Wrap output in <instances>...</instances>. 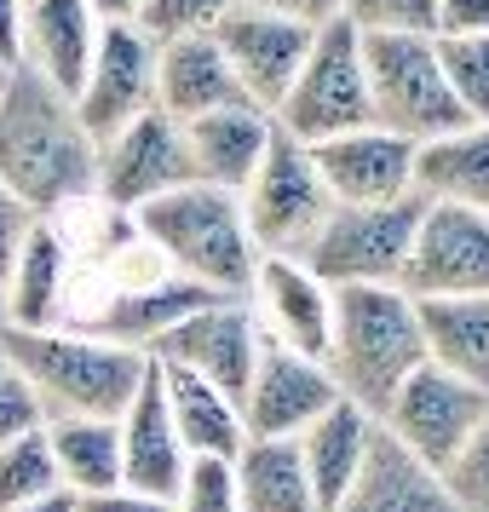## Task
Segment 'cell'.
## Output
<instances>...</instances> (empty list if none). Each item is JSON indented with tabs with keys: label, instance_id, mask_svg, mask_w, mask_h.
<instances>
[{
	"label": "cell",
	"instance_id": "21",
	"mask_svg": "<svg viewBox=\"0 0 489 512\" xmlns=\"http://www.w3.org/2000/svg\"><path fill=\"white\" fill-rule=\"evenodd\" d=\"M328 512H455L443 495V478L426 461H415L403 443L374 420L369 455L357 466L351 489Z\"/></svg>",
	"mask_w": 489,
	"mask_h": 512
},
{
	"label": "cell",
	"instance_id": "26",
	"mask_svg": "<svg viewBox=\"0 0 489 512\" xmlns=\"http://www.w3.org/2000/svg\"><path fill=\"white\" fill-rule=\"evenodd\" d=\"M156 380H162L167 415H173V432L185 443V455H219L231 461L236 449L248 443V426H242V403L231 392H219L213 380L190 369H173V363H156Z\"/></svg>",
	"mask_w": 489,
	"mask_h": 512
},
{
	"label": "cell",
	"instance_id": "39",
	"mask_svg": "<svg viewBox=\"0 0 489 512\" xmlns=\"http://www.w3.org/2000/svg\"><path fill=\"white\" fill-rule=\"evenodd\" d=\"M29 225H35V213L12 196V190L0 185V277H6V265L18 259V248H24V236H29Z\"/></svg>",
	"mask_w": 489,
	"mask_h": 512
},
{
	"label": "cell",
	"instance_id": "25",
	"mask_svg": "<svg viewBox=\"0 0 489 512\" xmlns=\"http://www.w3.org/2000/svg\"><path fill=\"white\" fill-rule=\"evenodd\" d=\"M415 196L489 213V121H461L438 139L415 144Z\"/></svg>",
	"mask_w": 489,
	"mask_h": 512
},
{
	"label": "cell",
	"instance_id": "30",
	"mask_svg": "<svg viewBox=\"0 0 489 512\" xmlns=\"http://www.w3.org/2000/svg\"><path fill=\"white\" fill-rule=\"evenodd\" d=\"M47 449H52V466H58V484L70 489L75 501L121 484V432H116V420L58 415V420H47Z\"/></svg>",
	"mask_w": 489,
	"mask_h": 512
},
{
	"label": "cell",
	"instance_id": "5",
	"mask_svg": "<svg viewBox=\"0 0 489 512\" xmlns=\"http://www.w3.org/2000/svg\"><path fill=\"white\" fill-rule=\"evenodd\" d=\"M277 133L300 144L340 139L351 127H369V81H363V35L346 18H328L311 35L300 75L288 81L282 104L271 110Z\"/></svg>",
	"mask_w": 489,
	"mask_h": 512
},
{
	"label": "cell",
	"instance_id": "16",
	"mask_svg": "<svg viewBox=\"0 0 489 512\" xmlns=\"http://www.w3.org/2000/svg\"><path fill=\"white\" fill-rule=\"evenodd\" d=\"M248 305L271 346L305 351L323 363L328 328H334V288L317 271H305L300 259H259L254 282H248Z\"/></svg>",
	"mask_w": 489,
	"mask_h": 512
},
{
	"label": "cell",
	"instance_id": "6",
	"mask_svg": "<svg viewBox=\"0 0 489 512\" xmlns=\"http://www.w3.org/2000/svg\"><path fill=\"white\" fill-rule=\"evenodd\" d=\"M363 81L369 121L409 144H426L466 121L438 70L432 35H363Z\"/></svg>",
	"mask_w": 489,
	"mask_h": 512
},
{
	"label": "cell",
	"instance_id": "3",
	"mask_svg": "<svg viewBox=\"0 0 489 512\" xmlns=\"http://www.w3.org/2000/svg\"><path fill=\"white\" fill-rule=\"evenodd\" d=\"M0 346L12 357V369L29 380V392L41 397L47 420L58 415H98L116 420L133 392L150 374V357L133 346H110L87 328L58 323V328H0Z\"/></svg>",
	"mask_w": 489,
	"mask_h": 512
},
{
	"label": "cell",
	"instance_id": "11",
	"mask_svg": "<svg viewBox=\"0 0 489 512\" xmlns=\"http://www.w3.org/2000/svg\"><path fill=\"white\" fill-rule=\"evenodd\" d=\"M208 35H213V47H219V58L231 64L236 87L248 93V104H259V110L271 116V110L282 104V93H288V81L300 75L317 24L288 18V12H271V6L236 0Z\"/></svg>",
	"mask_w": 489,
	"mask_h": 512
},
{
	"label": "cell",
	"instance_id": "15",
	"mask_svg": "<svg viewBox=\"0 0 489 512\" xmlns=\"http://www.w3.org/2000/svg\"><path fill=\"white\" fill-rule=\"evenodd\" d=\"M328 403H340V386L317 357L259 340V363L248 374V386H242L248 438H300Z\"/></svg>",
	"mask_w": 489,
	"mask_h": 512
},
{
	"label": "cell",
	"instance_id": "35",
	"mask_svg": "<svg viewBox=\"0 0 489 512\" xmlns=\"http://www.w3.org/2000/svg\"><path fill=\"white\" fill-rule=\"evenodd\" d=\"M357 35H432V0H334Z\"/></svg>",
	"mask_w": 489,
	"mask_h": 512
},
{
	"label": "cell",
	"instance_id": "20",
	"mask_svg": "<svg viewBox=\"0 0 489 512\" xmlns=\"http://www.w3.org/2000/svg\"><path fill=\"white\" fill-rule=\"evenodd\" d=\"M116 432H121V484L173 501L179 472H185L190 455H185V443H179V432H173V415H167L156 363H150V374H144V386L133 392V403L116 415Z\"/></svg>",
	"mask_w": 489,
	"mask_h": 512
},
{
	"label": "cell",
	"instance_id": "38",
	"mask_svg": "<svg viewBox=\"0 0 489 512\" xmlns=\"http://www.w3.org/2000/svg\"><path fill=\"white\" fill-rule=\"evenodd\" d=\"M432 35H489V0H432Z\"/></svg>",
	"mask_w": 489,
	"mask_h": 512
},
{
	"label": "cell",
	"instance_id": "2",
	"mask_svg": "<svg viewBox=\"0 0 489 512\" xmlns=\"http://www.w3.org/2000/svg\"><path fill=\"white\" fill-rule=\"evenodd\" d=\"M127 219H133L139 242L162 259L173 277L202 282L208 294H225V300H248L259 254H254L248 225H242V202L231 190H213L190 179V185L133 208Z\"/></svg>",
	"mask_w": 489,
	"mask_h": 512
},
{
	"label": "cell",
	"instance_id": "42",
	"mask_svg": "<svg viewBox=\"0 0 489 512\" xmlns=\"http://www.w3.org/2000/svg\"><path fill=\"white\" fill-rule=\"evenodd\" d=\"M248 6H271V12L305 18V24H328L334 18V0H248Z\"/></svg>",
	"mask_w": 489,
	"mask_h": 512
},
{
	"label": "cell",
	"instance_id": "12",
	"mask_svg": "<svg viewBox=\"0 0 489 512\" xmlns=\"http://www.w3.org/2000/svg\"><path fill=\"white\" fill-rule=\"evenodd\" d=\"M484 415H489V392L466 386L455 374H443L438 363H420V369L392 392V403L380 409V426H386L415 461L443 472Z\"/></svg>",
	"mask_w": 489,
	"mask_h": 512
},
{
	"label": "cell",
	"instance_id": "10",
	"mask_svg": "<svg viewBox=\"0 0 489 512\" xmlns=\"http://www.w3.org/2000/svg\"><path fill=\"white\" fill-rule=\"evenodd\" d=\"M397 288L409 300H466V294H489V213L426 202Z\"/></svg>",
	"mask_w": 489,
	"mask_h": 512
},
{
	"label": "cell",
	"instance_id": "34",
	"mask_svg": "<svg viewBox=\"0 0 489 512\" xmlns=\"http://www.w3.org/2000/svg\"><path fill=\"white\" fill-rule=\"evenodd\" d=\"M455 512H489V415L472 426V438L455 449V461L438 472Z\"/></svg>",
	"mask_w": 489,
	"mask_h": 512
},
{
	"label": "cell",
	"instance_id": "18",
	"mask_svg": "<svg viewBox=\"0 0 489 512\" xmlns=\"http://www.w3.org/2000/svg\"><path fill=\"white\" fill-rule=\"evenodd\" d=\"M208 300H225V294H208L202 282H185V277H173L167 265H156L150 277L121 282L116 294L98 305L93 317H81L75 328H87V334L110 340V346H133L150 357V346L162 340L167 328L185 323L190 311H202Z\"/></svg>",
	"mask_w": 489,
	"mask_h": 512
},
{
	"label": "cell",
	"instance_id": "46",
	"mask_svg": "<svg viewBox=\"0 0 489 512\" xmlns=\"http://www.w3.org/2000/svg\"><path fill=\"white\" fill-rule=\"evenodd\" d=\"M0 328H6V294H0Z\"/></svg>",
	"mask_w": 489,
	"mask_h": 512
},
{
	"label": "cell",
	"instance_id": "47",
	"mask_svg": "<svg viewBox=\"0 0 489 512\" xmlns=\"http://www.w3.org/2000/svg\"><path fill=\"white\" fill-rule=\"evenodd\" d=\"M6 75H12V70H0V93H6Z\"/></svg>",
	"mask_w": 489,
	"mask_h": 512
},
{
	"label": "cell",
	"instance_id": "31",
	"mask_svg": "<svg viewBox=\"0 0 489 512\" xmlns=\"http://www.w3.org/2000/svg\"><path fill=\"white\" fill-rule=\"evenodd\" d=\"M438 70L466 121H489V35H432Z\"/></svg>",
	"mask_w": 489,
	"mask_h": 512
},
{
	"label": "cell",
	"instance_id": "9",
	"mask_svg": "<svg viewBox=\"0 0 489 512\" xmlns=\"http://www.w3.org/2000/svg\"><path fill=\"white\" fill-rule=\"evenodd\" d=\"M179 185H190V156H185V127L173 116L144 110L139 121L98 139V173H93L98 208L133 213Z\"/></svg>",
	"mask_w": 489,
	"mask_h": 512
},
{
	"label": "cell",
	"instance_id": "32",
	"mask_svg": "<svg viewBox=\"0 0 489 512\" xmlns=\"http://www.w3.org/2000/svg\"><path fill=\"white\" fill-rule=\"evenodd\" d=\"M58 466H52V449H47V426L29 432L18 443H0V512L12 507H29L41 495H58Z\"/></svg>",
	"mask_w": 489,
	"mask_h": 512
},
{
	"label": "cell",
	"instance_id": "36",
	"mask_svg": "<svg viewBox=\"0 0 489 512\" xmlns=\"http://www.w3.org/2000/svg\"><path fill=\"white\" fill-rule=\"evenodd\" d=\"M236 0H139V18L133 24L150 35V41H173V35H202L213 29Z\"/></svg>",
	"mask_w": 489,
	"mask_h": 512
},
{
	"label": "cell",
	"instance_id": "13",
	"mask_svg": "<svg viewBox=\"0 0 489 512\" xmlns=\"http://www.w3.org/2000/svg\"><path fill=\"white\" fill-rule=\"evenodd\" d=\"M144 110H156V41L139 24H104L87 81L75 93V116L98 144L116 127L139 121Z\"/></svg>",
	"mask_w": 489,
	"mask_h": 512
},
{
	"label": "cell",
	"instance_id": "44",
	"mask_svg": "<svg viewBox=\"0 0 489 512\" xmlns=\"http://www.w3.org/2000/svg\"><path fill=\"white\" fill-rule=\"evenodd\" d=\"M12 512H75V495H70V489H58V495H41V501H29V507H12Z\"/></svg>",
	"mask_w": 489,
	"mask_h": 512
},
{
	"label": "cell",
	"instance_id": "33",
	"mask_svg": "<svg viewBox=\"0 0 489 512\" xmlns=\"http://www.w3.org/2000/svg\"><path fill=\"white\" fill-rule=\"evenodd\" d=\"M167 507L173 512H242L231 461H219V455H190Z\"/></svg>",
	"mask_w": 489,
	"mask_h": 512
},
{
	"label": "cell",
	"instance_id": "40",
	"mask_svg": "<svg viewBox=\"0 0 489 512\" xmlns=\"http://www.w3.org/2000/svg\"><path fill=\"white\" fill-rule=\"evenodd\" d=\"M75 507H81V512H173L162 495H144V489H127V484L98 489V495H81Z\"/></svg>",
	"mask_w": 489,
	"mask_h": 512
},
{
	"label": "cell",
	"instance_id": "45",
	"mask_svg": "<svg viewBox=\"0 0 489 512\" xmlns=\"http://www.w3.org/2000/svg\"><path fill=\"white\" fill-rule=\"evenodd\" d=\"M6 374H12V357H6V346H0V380H6Z\"/></svg>",
	"mask_w": 489,
	"mask_h": 512
},
{
	"label": "cell",
	"instance_id": "24",
	"mask_svg": "<svg viewBox=\"0 0 489 512\" xmlns=\"http://www.w3.org/2000/svg\"><path fill=\"white\" fill-rule=\"evenodd\" d=\"M6 294V328H58L64 323V294H70V242L58 219H35L18 259L0 277Z\"/></svg>",
	"mask_w": 489,
	"mask_h": 512
},
{
	"label": "cell",
	"instance_id": "17",
	"mask_svg": "<svg viewBox=\"0 0 489 512\" xmlns=\"http://www.w3.org/2000/svg\"><path fill=\"white\" fill-rule=\"evenodd\" d=\"M311 162L323 173L334 202H403L415 196V144L386 127H351L340 139L311 144Z\"/></svg>",
	"mask_w": 489,
	"mask_h": 512
},
{
	"label": "cell",
	"instance_id": "4",
	"mask_svg": "<svg viewBox=\"0 0 489 512\" xmlns=\"http://www.w3.org/2000/svg\"><path fill=\"white\" fill-rule=\"evenodd\" d=\"M426 363V340H420V311L397 282H374V288H334V328H328L323 369L346 403L380 420L392 392Z\"/></svg>",
	"mask_w": 489,
	"mask_h": 512
},
{
	"label": "cell",
	"instance_id": "41",
	"mask_svg": "<svg viewBox=\"0 0 489 512\" xmlns=\"http://www.w3.org/2000/svg\"><path fill=\"white\" fill-rule=\"evenodd\" d=\"M24 64V0H0V70Z\"/></svg>",
	"mask_w": 489,
	"mask_h": 512
},
{
	"label": "cell",
	"instance_id": "22",
	"mask_svg": "<svg viewBox=\"0 0 489 512\" xmlns=\"http://www.w3.org/2000/svg\"><path fill=\"white\" fill-rule=\"evenodd\" d=\"M231 104H248V93L236 87L231 64L219 58L208 29L156 41V110L162 116L196 121V116H213V110H231Z\"/></svg>",
	"mask_w": 489,
	"mask_h": 512
},
{
	"label": "cell",
	"instance_id": "43",
	"mask_svg": "<svg viewBox=\"0 0 489 512\" xmlns=\"http://www.w3.org/2000/svg\"><path fill=\"white\" fill-rule=\"evenodd\" d=\"M87 12H93L98 24H133L139 18V0H81Z\"/></svg>",
	"mask_w": 489,
	"mask_h": 512
},
{
	"label": "cell",
	"instance_id": "48",
	"mask_svg": "<svg viewBox=\"0 0 489 512\" xmlns=\"http://www.w3.org/2000/svg\"><path fill=\"white\" fill-rule=\"evenodd\" d=\"M75 512H81V507H75Z\"/></svg>",
	"mask_w": 489,
	"mask_h": 512
},
{
	"label": "cell",
	"instance_id": "7",
	"mask_svg": "<svg viewBox=\"0 0 489 512\" xmlns=\"http://www.w3.org/2000/svg\"><path fill=\"white\" fill-rule=\"evenodd\" d=\"M236 202H242V225L254 236L259 259H300L334 208L323 173L311 162V144L288 139V133L271 139L265 162L254 167V179L242 185Z\"/></svg>",
	"mask_w": 489,
	"mask_h": 512
},
{
	"label": "cell",
	"instance_id": "8",
	"mask_svg": "<svg viewBox=\"0 0 489 512\" xmlns=\"http://www.w3.org/2000/svg\"><path fill=\"white\" fill-rule=\"evenodd\" d=\"M420 196L403 202H334L323 231L311 236L300 254L305 271H317L328 288H374V282H397L403 259L420 225Z\"/></svg>",
	"mask_w": 489,
	"mask_h": 512
},
{
	"label": "cell",
	"instance_id": "28",
	"mask_svg": "<svg viewBox=\"0 0 489 512\" xmlns=\"http://www.w3.org/2000/svg\"><path fill=\"white\" fill-rule=\"evenodd\" d=\"M420 311V340H426V363L455 374L466 386L489 392V294H466V300H415Z\"/></svg>",
	"mask_w": 489,
	"mask_h": 512
},
{
	"label": "cell",
	"instance_id": "23",
	"mask_svg": "<svg viewBox=\"0 0 489 512\" xmlns=\"http://www.w3.org/2000/svg\"><path fill=\"white\" fill-rule=\"evenodd\" d=\"M98 18L81 0H24V64L18 70L41 75L64 98L81 93L87 64L98 47Z\"/></svg>",
	"mask_w": 489,
	"mask_h": 512
},
{
	"label": "cell",
	"instance_id": "37",
	"mask_svg": "<svg viewBox=\"0 0 489 512\" xmlns=\"http://www.w3.org/2000/svg\"><path fill=\"white\" fill-rule=\"evenodd\" d=\"M47 426V409H41V397L29 392V380L18 369L0 380V443H18L29 432H41Z\"/></svg>",
	"mask_w": 489,
	"mask_h": 512
},
{
	"label": "cell",
	"instance_id": "19",
	"mask_svg": "<svg viewBox=\"0 0 489 512\" xmlns=\"http://www.w3.org/2000/svg\"><path fill=\"white\" fill-rule=\"evenodd\" d=\"M179 127H185L190 179L213 190H231V196H242V185L254 179V167L265 162V150L277 139V121L259 104H231V110L179 121Z\"/></svg>",
	"mask_w": 489,
	"mask_h": 512
},
{
	"label": "cell",
	"instance_id": "1",
	"mask_svg": "<svg viewBox=\"0 0 489 512\" xmlns=\"http://www.w3.org/2000/svg\"><path fill=\"white\" fill-rule=\"evenodd\" d=\"M98 144L75 116V98L41 75L12 70L0 93V185L35 219H58L93 202Z\"/></svg>",
	"mask_w": 489,
	"mask_h": 512
},
{
	"label": "cell",
	"instance_id": "29",
	"mask_svg": "<svg viewBox=\"0 0 489 512\" xmlns=\"http://www.w3.org/2000/svg\"><path fill=\"white\" fill-rule=\"evenodd\" d=\"M242 512H323L294 438H248L231 455Z\"/></svg>",
	"mask_w": 489,
	"mask_h": 512
},
{
	"label": "cell",
	"instance_id": "14",
	"mask_svg": "<svg viewBox=\"0 0 489 512\" xmlns=\"http://www.w3.org/2000/svg\"><path fill=\"white\" fill-rule=\"evenodd\" d=\"M259 323L248 300H208L202 311H190L185 323H173L150 346V363H173V369H190L213 380L219 392H231L242 403V386L259 363Z\"/></svg>",
	"mask_w": 489,
	"mask_h": 512
},
{
	"label": "cell",
	"instance_id": "27",
	"mask_svg": "<svg viewBox=\"0 0 489 512\" xmlns=\"http://www.w3.org/2000/svg\"><path fill=\"white\" fill-rule=\"evenodd\" d=\"M369 438H374V415H363L357 403H328L323 415L305 426L300 438V461H305V478H311V495H317V507H334L340 495L351 489L357 478V466L369 455Z\"/></svg>",
	"mask_w": 489,
	"mask_h": 512
}]
</instances>
